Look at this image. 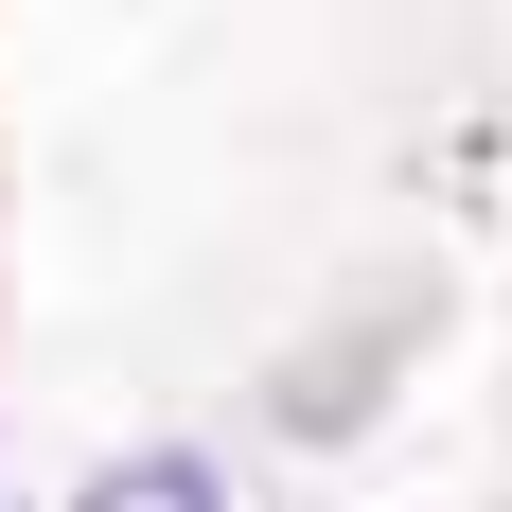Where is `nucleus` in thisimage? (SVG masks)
I'll return each instance as SVG.
<instances>
[{"label":"nucleus","mask_w":512,"mask_h":512,"mask_svg":"<svg viewBox=\"0 0 512 512\" xmlns=\"http://www.w3.org/2000/svg\"><path fill=\"white\" fill-rule=\"evenodd\" d=\"M71 512H230V495H212V460H195V442H142V460H106Z\"/></svg>","instance_id":"f257e3e1"}]
</instances>
